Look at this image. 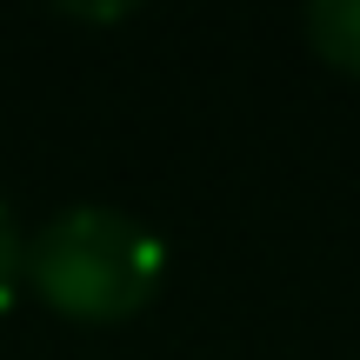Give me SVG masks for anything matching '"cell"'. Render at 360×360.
Masks as SVG:
<instances>
[{
	"label": "cell",
	"mask_w": 360,
	"mask_h": 360,
	"mask_svg": "<svg viewBox=\"0 0 360 360\" xmlns=\"http://www.w3.org/2000/svg\"><path fill=\"white\" fill-rule=\"evenodd\" d=\"M160 267H167L160 240L120 207H67L20 254V281L60 321H80V327L134 321L154 300Z\"/></svg>",
	"instance_id": "obj_1"
},
{
	"label": "cell",
	"mask_w": 360,
	"mask_h": 360,
	"mask_svg": "<svg viewBox=\"0 0 360 360\" xmlns=\"http://www.w3.org/2000/svg\"><path fill=\"white\" fill-rule=\"evenodd\" d=\"M300 27H307V47L321 53L327 67H340V74L360 80V0H314V7L300 13Z\"/></svg>",
	"instance_id": "obj_2"
},
{
	"label": "cell",
	"mask_w": 360,
	"mask_h": 360,
	"mask_svg": "<svg viewBox=\"0 0 360 360\" xmlns=\"http://www.w3.org/2000/svg\"><path fill=\"white\" fill-rule=\"evenodd\" d=\"M20 254H27V240L13 233V214L0 207V307H7L13 287H20Z\"/></svg>",
	"instance_id": "obj_3"
}]
</instances>
